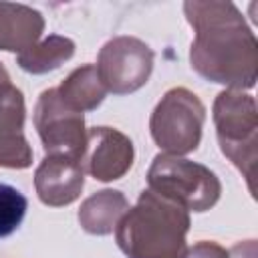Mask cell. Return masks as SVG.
Wrapping results in <instances>:
<instances>
[{"mask_svg":"<svg viewBox=\"0 0 258 258\" xmlns=\"http://www.w3.org/2000/svg\"><path fill=\"white\" fill-rule=\"evenodd\" d=\"M183 14L196 32L191 69L210 83L252 89L258 79V40L238 6L228 0H187Z\"/></svg>","mask_w":258,"mask_h":258,"instance_id":"1","label":"cell"},{"mask_svg":"<svg viewBox=\"0 0 258 258\" xmlns=\"http://www.w3.org/2000/svg\"><path fill=\"white\" fill-rule=\"evenodd\" d=\"M189 212L179 204L143 189L115 228V240L127 258H185Z\"/></svg>","mask_w":258,"mask_h":258,"instance_id":"2","label":"cell"},{"mask_svg":"<svg viewBox=\"0 0 258 258\" xmlns=\"http://www.w3.org/2000/svg\"><path fill=\"white\" fill-rule=\"evenodd\" d=\"M212 119L220 151L240 169L254 191V167L258 157V109L252 95L224 89L212 105Z\"/></svg>","mask_w":258,"mask_h":258,"instance_id":"3","label":"cell"},{"mask_svg":"<svg viewBox=\"0 0 258 258\" xmlns=\"http://www.w3.org/2000/svg\"><path fill=\"white\" fill-rule=\"evenodd\" d=\"M147 185L153 194L167 198L187 212H206L222 196L218 175L191 159L159 153L147 169Z\"/></svg>","mask_w":258,"mask_h":258,"instance_id":"4","label":"cell"},{"mask_svg":"<svg viewBox=\"0 0 258 258\" xmlns=\"http://www.w3.org/2000/svg\"><path fill=\"white\" fill-rule=\"evenodd\" d=\"M206 121V107L185 87L169 89L155 105L149 131L155 145L167 155H185L198 149Z\"/></svg>","mask_w":258,"mask_h":258,"instance_id":"5","label":"cell"},{"mask_svg":"<svg viewBox=\"0 0 258 258\" xmlns=\"http://www.w3.org/2000/svg\"><path fill=\"white\" fill-rule=\"evenodd\" d=\"M153 60L155 54L147 42L121 34L103 44L95 67L107 93L129 95L149 81Z\"/></svg>","mask_w":258,"mask_h":258,"instance_id":"6","label":"cell"},{"mask_svg":"<svg viewBox=\"0 0 258 258\" xmlns=\"http://www.w3.org/2000/svg\"><path fill=\"white\" fill-rule=\"evenodd\" d=\"M34 127L46 155H62L83 159L87 145V129L83 113L62 103L56 89L40 93L34 107Z\"/></svg>","mask_w":258,"mask_h":258,"instance_id":"7","label":"cell"},{"mask_svg":"<svg viewBox=\"0 0 258 258\" xmlns=\"http://www.w3.org/2000/svg\"><path fill=\"white\" fill-rule=\"evenodd\" d=\"M133 141L119 129L93 127L87 131V145L81 159L83 171L97 181L121 179L133 165Z\"/></svg>","mask_w":258,"mask_h":258,"instance_id":"8","label":"cell"},{"mask_svg":"<svg viewBox=\"0 0 258 258\" xmlns=\"http://www.w3.org/2000/svg\"><path fill=\"white\" fill-rule=\"evenodd\" d=\"M26 117L24 95L12 83L0 85V167L26 169L32 165V147L22 133Z\"/></svg>","mask_w":258,"mask_h":258,"instance_id":"9","label":"cell"},{"mask_svg":"<svg viewBox=\"0 0 258 258\" xmlns=\"http://www.w3.org/2000/svg\"><path fill=\"white\" fill-rule=\"evenodd\" d=\"M85 187V171L79 159L44 155L34 171V189L44 206L60 208L73 204Z\"/></svg>","mask_w":258,"mask_h":258,"instance_id":"10","label":"cell"},{"mask_svg":"<svg viewBox=\"0 0 258 258\" xmlns=\"http://www.w3.org/2000/svg\"><path fill=\"white\" fill-rule=\"evenodd\" d=\"M44 30V16L18 2H0V50L24 52L36 44Z\"/></svg>","mask_w":258,"mask_h":258,"instance_id":"11","label":"cell"},{"mask_svg":"<svg viewBox=\"0 0 258 258\" xmlns=\"http://www.w3.org/2000/svg\"><path fill=\"white\" fill-rule=\"evenodd\" d=\"M129 210L127 198L119 189H101L91 194L79 208L77 220L87 234L109 236Z\"/></svg>","mask_w":258,"mask_h":258,"instance_id":"12","label":"cell"},{"mask_svg":"<svg viewBox=\"0 0 258 258\" xmlns=\"http://www.w3.org/2000/svg\"><path fill=\"white\" fill-rule=\"evenodd\" d=\"M56 91L62 103L79 113L95 111L107 97V89L103 87L95 64H83L71 71Z\"/></svg>","mask_w":258,"mask_h":258,"instance_id":"13","label":"cell"},{"mask_svg":"<svg viewBox=\"0 0 258 258\" xmlns=\"http://www.w3.org/2000/svg\"><path fill=\"white\" fill-rule=\"evenodd\" d=\"M73 54H75V42L69 36L50 34L38 40L36 44H32L30 48H26L24 52H20L16 56V62L22 71L30 75H44L71 60Z\"/></svg>","mask_w":258,"mask_h":258,"instance_id":"14","label":"cell"},{"mask_svg":"<svg viewBox=\"0 0 258 258\" xmlns=\"http://www.w3.org/2000/svg\"><path fill=\"white\" fill-rule=\"evenodd\" d=\"M28 202L24 194L8 183H0V238L18 230L26 216Z\"/></svg>","mask_w":258,"mask_h":258,"instance_id":"15","label":"cell"},{"mask_svg":"<svg viewBox=\"0 0 258 258\" xmlns=\"http://www.w3.org/2000/svg\"><path fill=\"white\" fill-rule=\"evenodd\" d=\"M185 258H230V252L216 242L202 240V242H196L191 248H187Z\"/></svg>","mask_w":258,"mask_h":258,"instance_id":"16","label":"cell"},{"mask_svg":"<svg viewBox=\"0 0 258 258\" xmlns=\"http://www.w3.org/2000/svg\"><path fill=\"white\" fill-rule=\"evenodd\" d=\"M228 252H230V258H256V242L254 240H248V242L236 244Z\"/></svg>","mask_w":258,"mask_h":258,"instance_id":"17","label":"cell"},{"mask_svg":"<svg viewBox=\"0 0 258 258\" xmlns=\"http://www.w3.org/2000/svg\"><path fill=\"white\" fill-rule=\"evenodd\" d=\"M2 83H10V77H8V71L0 64V85H2Z\"/></svg>","mask_w":258,"mask_h":258,"instance_id":"18","label":"cell"}]
</instances>
